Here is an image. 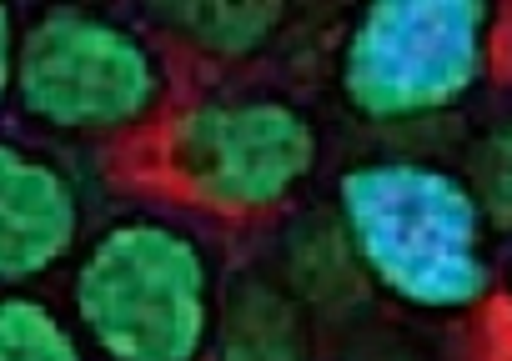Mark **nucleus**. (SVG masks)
I'll use <instances>...</instances> for the list:
<instances>
[{
    "mask_svg": "<svg viewBox=\"0 0 512 361\" xmlns=\"http://www.w3.org/2000/svg\"><path fill=\"white\" fill-rule=\"evenodd\" d=\"M332 201L357 271L392 301L462 316L492 296V231L462 171L422 156H367L337 176Z\"/></svg>",
    "mask_w": 512,
    "mask_h": 361,
    "instance_id": "f257e3e1",
    "label": "nucleus"
},
{
    "mask_svg": "<svg viewBox=\"0 0 512 361\" xmlns=\"http://www.w3.org/2000/svg\"><path fill=\"white\" fill-rule=\"evenodd\" d=\"M216 311L211 246L161 211L106 221L71 266V321L101 361H206Z\"/></svg>",
    "mask_w": 512,
    "mask_h": 361,
    "instance_id": "f03ea898",
    "label": "nucleus"
},
{
    "mask_svg": "<svg viewBox=\"0 0 512 361\" xmlns=\"http://www.w3.org/2000/svg\"><path fill=\"white\" fill-rule=\"evenodd\" d=\"M11 101L46 136L106 141L166 111L171 66L121 16L46 6L21 26Z\"/></svg>",
    "mask_w": 512,
    "mask_h": 361,
    "instance_id": "7ed1b4c3",
    "label": "nucleus"
},
{
    "mask_svg": "<svg viewBox=\"0 0 512 361\" xmlns=\"http://www.w3.org/2000/svg\"><path fill=\"white\" fill-rule=\"evenodd\" d=\"M497 11L487 0H372L337 51V91L372 126L457 111L492 71Z\"/></svg>",
    "mask_w": 512,
    "mask_h": 361,
    "instance_id": "20e7f679",
    "label": "nucleus"
},
{
    "mask_svg": "<svg viewBox=\"0 0 512 361\" xmlns=\"http://www.w3.org/2000/svg\"><path fill=\"white\" fill-rule=\"evenodd\" d=\"M317 156L312 116L272 91L196 96L166 126V171L191 201L221 216L287 206L312 181Z\"/></svg>",
    "mask_w": 512,
    "mask_h": 361,
    "instance_id": "39448f33",
    "label": "nucleus"
},
{
    "mask_svg": "<svg viewBox=\"0 0 512 361\" xmlns=\"http://www.w3.org/2000/svg\"><path fill=\"white\" fill-rule=\"evenodd\" d=\"M81 231L86 196L76 176L56 156L0 136V291H26L76 261Z\"/></svg>",
    "mask_w": 512,
    "mask_h": 361,
    "instance_id": "423d86ee",
    "label": "nucleus"
},
{
    "mask_svg": "<svg viewBox=\"0 0 512 361\" xmlns=\"http://www.w3.org/2000/svg\"><path fill=\"white\" fill-rule=\"evenodd\" d=\"M151 16L186 51L221 66H241L287 31L292 6L282 0H166V6H151Z\"/></svg>",
    "mask_w": 512,
    "mask_h": 361,
    "instance_id": "0eeeda50",
    "label": "nucleus"
},
{
    "mask_svg": "<svg viewBox=\"0 0 512 361\" xmlns=\"http://www.w3.org/2000/svg\"><path fill=\"white\" fill-rule=\"evenodd\" d=\"M221 361H307V326L292 291L251 276L231 291V306L216 311Z\"/></svg>",
    "mask_w": 512,
    "mask_h": 361,
    "instance_id": "6e6552de",
    "label": "nucleus"
},
{
    "mask_svg": "<svg viewBox=\"0 0 512 361\" xmlns=\"http://www.w3.org/2000/svg\"><path fill=\"white\" fill-rule=\"evenodd\" d=\"M0 361H91L76 321L36 291H0Z\"/></svg>",
    "mask_w": 512,
    "mask_h": 361,
    "instance_id": "1a4fd4ad",
    "label": "nucleus"
},
{
    "mask_svg": "<svg viewBox=\"0 0 512 361\" xmlns=\"http://www.w3.org/2000/svg\"><path fill=\"white\" fill-rule=\"evenodd\" d=\"M467 186L477 191V206L487 216V231L492 236H507L512 241V111L497 116L477 146H472V161H467Z\"/></svg>",
    "mask_w": 512,
    "mask_h": 361,
    "instance_id": "9d476101",
    "label": "nucleus"
},
{
    "mask_svg": "<svg viewBox=\"0 0 512 361\" xmlns=\"http://www.w3.org/2000/svg\"><path fill=\"white\" fill-rule=\"evenodd\" d=\"M16 41H21V21L11 6H0V111L11 106V86H16Z\"/></svg>",
    "mask_w": 512,
    "mask_h": 361,
    "instance_id": "9b49d317",
    "label": "nucleus"
},
{
    "mask_svg": "<svg viewBox=\"0 0 512 361\" xmlns=\"http://www.w3.org/2000/svg\"><path fill=\"white\" fill-rule=\"evenodd\" d=\"M507 301H512V266H507Z\"/></svg>",
    "mask_w": 512,
    "mask_h": 361,
    "instance_id": "f8f14e48",
    "label": "nucleus"
}]
</instances>
